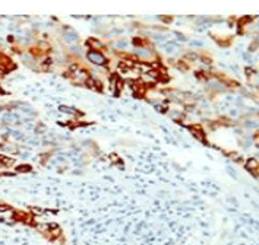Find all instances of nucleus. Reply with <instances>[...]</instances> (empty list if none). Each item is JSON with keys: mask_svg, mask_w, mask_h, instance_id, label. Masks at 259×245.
Listing matches in <instances>:
<instances>
[{"mask_svg": "<svg viewBox=\"0 0 259 245\" xmlns=\"http://www.w3.org/2000/svg\"><path fill=\"white\" fill-rule=\"evenodd\" d=\"M88 60L91 61V63H94V64H104V63H106L104 55H102L101 53H98V51H94V50H91L88 53Z\"/></svg>", "mask_w": 259, "mask_h": 245, "instance_id": "obj_1", "label": "nucleus"}, {"mask_svg": "<svg viewBox=\"0 0 259 245\" xmlns=\"http://www.w3.org/2000/svg\"><path fill=\"white\" fill-rule=\"evenodd\" d=\"M163 48H164L165 51H167V53H171V54H173L174 51H177V50H179V47H177V45L171 44V42H168V44H165Z\"/></svg>", "mask_w": 259, "mask_h": 245, "instance_id": "obj_2", "label": "nucleus"}, {"mask_svg": "<svg viewBox=\"0 0 259 245\" xmlns=\"http://www.w3.org/2000/svg\"><path fill=\"white\" fill-rule=\"evenodd\" d=\"M76 76H78V77H76V79H78V82L88 80V73H86V71H79V73H78Z\"/></svg>", "mask_w": 259, "mask_h": 245, "instance_id": "obj_3", "label": "nucleus"}, {"mask_svg": "<svg viewBox=\"0 0 259 245\" xmlns=\"http://www.w3.org/2000/svg\"><path fill=\"white\" fill-rule=\"evenodd\" d=\"M60 111L61 112H66V114H73V112H75V109L70 108V107H60Z\"/></svg>", "mask_w": 259, "mask_h": 245, "instance_id": "obj_4", "label": "nucleus"}, {"mask_svg": "<svg viewBox=\"0 0 259 245\" xmlns=\"http://www.w3.org/2000/svg\"><path fill=\"white\" fill-rule=\"evenodd\" d=\"M116 45H117L119 48H127V41H125V40H123V41H119Z\"/></svg>", "mask_w": 259, "mask_h": 245, "instance_id": "obj_5", "label": "nucleus"}, {"mask_svg": "<svg viewBox=\"0 0 259 245\" xmlns=\"http://www.w3.org/2000/svg\"><path fill=\"white\" fill-rule=\"evenodd\" d=\"M18 171H19V172H27V171H29V166H28V165L19 166V168H18Z\"/></svg>", "mask_w": 259, "mask_h": 245, "instance_id": "obj_6", "label": "nucleus"}, {"mask_svg": "<svg viewBox=\"0 0 259 245\" xmlns=\"http://www.w3.org/2000/svg\"><path fill=\"white\" fill-rule=\"evenodd\" d=\"M110 159H111L113 162H117V156H116V155H113V156H110Z\"/></svg>", "mask_w": 259, "mask_h": 245, "instance_id": "obj_7", "label": "nucleus"}, {"mask_svg": "<svg viewBox=\"0 0 259 245\" xmlns=\"http://www.w3.org/2000/svg\"><path fill=\"white\" fill-rule=\"evenodd\" d=\"M7 209H9L7 206H0V211H4V210H7Z\"/></svg>", "mask_w": 259, "mask_h": 245, "instance_id": "obj_8", "label": "nucleus"}]
</instances>
